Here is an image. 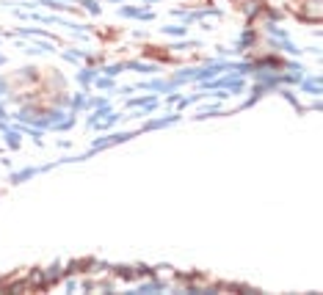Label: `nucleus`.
I'll use <instances>...</instances> for the list:
<instances>
[{"instance_id": "obj_3", "label": "nucleus", "mask_w": 323, "mask_h": 295, "mask_svg": "<svg viewBox=\"0 0 323 295\" xmlns=\"http://www.w3.org/2000/svg\"><path fill=\"white\" fill-rule=\"evenodd\" d=\"M150 3H152V0H150Z\"/></svg>"}, {"instance_id": "obj_1", "label": "nucleus", "mask_w": 323, "mask_h": 295, "mask_svg": "<svg viewBox=\"0 0 323 295\" xmlns=\"http://www.w3.org/2000/svg\"><path fill=\"white\" fill-rule=\"evenodd\" d=\"M83 6H86V8H89V11H91V14H100V6H97L94 0H83Z\"/></svg>"}, {"instance_id": "obj_2", "label": "nucleus", "mask_w": 323, "mask_h": 295, "mask_svg": "<svg viewBox=\"0 0 323 295\" xmlns=\"http://www.w3.org/2000/svg\"><path fill=\"white\" fill-rule=\"evenodd\" d=\"M163 30H166V33H177V36L185 33V28H163Z\"/></svg>"}]
</instances>
